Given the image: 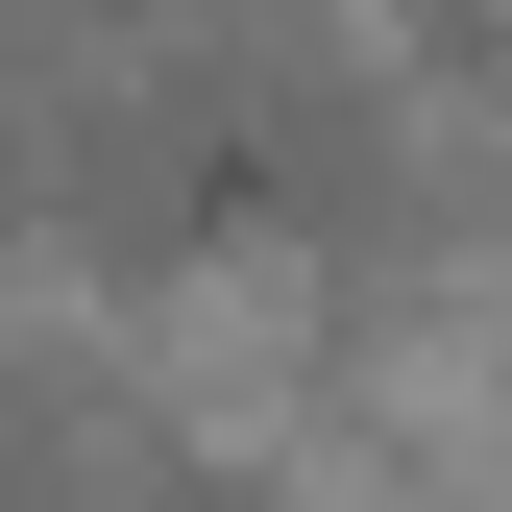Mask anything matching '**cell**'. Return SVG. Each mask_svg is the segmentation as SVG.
I'll return each instance as SVG.
<instances>
[{
	"label": "cell",
	"mask_w": 512,
	"mask_h": 512,
	"mask_svg": "<svg viewBox=\"0 0 512 512\" xmlns=\"http://www.w3.org/2000/svg\"><path fill=\"white\" fill-rule=\"evenodd\" d=\"M0 512H293L220 439H171L147 391H98L74 342H0Z\"/></svg>",
	"instance_id": "1"
}]
</instances>
